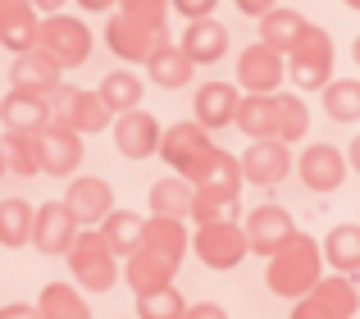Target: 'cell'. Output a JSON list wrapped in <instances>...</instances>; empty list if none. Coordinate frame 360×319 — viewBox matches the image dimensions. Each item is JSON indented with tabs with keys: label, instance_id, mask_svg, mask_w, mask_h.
Instances as JSON below:
<instances>
[{
	"label": "cell",
	"instance_id": "6da1fadb",
	"mask_svg": "<svg viewBox=\"0 0 360 319\" xmlns=\"http://www.w3.org/2000/svg\"><path fill=\"white\" fill-rule=\"evenodd\" d=\"M319 278H324V247H319L315 237H306V233H292L269 256V265H264V283H269V292L283 297V301L306 297Z\"/></svg>",
	"mask_w": 360,
	"mask_h": 319
},
{
	"label": "cell",
	"instance_id": "7a4b0ae2",
	"mask_svg": "<svg viewBox=\"0 0 360 319\" xmlns=\"http://www.w3.org/2000/svg\"><path fill=\"white\" fill-rule=\"evenodd\" d=\"M69 269H73L82 292H110L123 278V265L110 251V242L101 237V228H78V237L69 247Z\"/></svg>",
	"mask_w": 360,
	"mask_h": 319
},
{
	"label": "cell",
	"instance_id": "3957f363",
	"mask_svg": "<svg viewBox=\"0 0 360 319\" xmlns=\"http://www.w3.org/2000/svg\"><path fill=\"white\" fill-rule=\"evenodd\" d=\"M214 151H219V146H214L210 128H201L196 119H183V124L165 128V137H160V160H165L174 174L192 178V183H201V174L210 169Z\"/></svg>",
	"mask_w": 360,
	"mask_h": 319
},
{
	"label": "cell",
	"instance_id": "277c9868",
	"mask_svg": "<svg viewBox=\"0 0 360 319\" xmlns=\"http://www.w3.org/2000/svg\"><path fill=\"white\" fill-rule=\"evenodd\" d=\"M360 311V287L352 274H328L292 301V319H352Z\"/></svg>",
	"mask_w": 360,
	"mask_h": 319
},
{
	"label": "cell",
	"instance_id": "5b68a950",
	"mask_svg": "<svg viewBox=\"0 0 360 319\" xmlns=\"http://www.w3.org/2000/svg\"><path fill=\"white\" fill-rule=\"evenodd\" d=\"M192 251L205 269H238L251 247H246V233L238 219H214V223H196L192 233Z\"/></svg>",
	"mask_w": 360,
	"mask_h": 319
},
{
	"label": "cell",
	"instance_id": "8992f818",
	"mask_svg": "<svg viewBox=\"0 0 360 319\" xmlns=\"http://www.w3.org/2000/svg\"><path fill=\"white\" fill-rule=\"evenodd\" d=\"M37 46L51 51L55 60H60V69H78V64H87V55H91V27L82 23V18H73V14L60 9V14L41 18Z\"/></svg>",
	"mask_w": 360,
	"mask_h": 319
},
{
	"label": "cell",
	"instance_id": "52a82bcc",
	"mask_svg": "<svg viewBox=\"0 0 360 319\" xmlns=\"http://www.w3.org/2000/svg\"><path fill=\"white\" fill-rule=\"evenodd\" d=\"M347 174H352V164H347V151L333 142H310L306 151L297 155V178L306 192L315 196H333L338 187L347 183Z\"/></svg>",
	"mask_w": 360,
	"mask_h": 319
},
{
	"label": "cell",
	"instance_id": "ba28073f",
	"mask_svg": "<svg viewBox=\"0 0 360 319\" xmlns=\"http://www.w3.org/2000/svg\"><path fill=\"white\" fill-rule=\"evenodd\" d=\"M288 82V55L274 51V46L255 41L238 55V87L246 96H274Z\"/></svg>",
	"mask_w": 360,
	"mask_h": 319
},
{
	"label": "cell",
	"instance_id": "9c48e42d",
	"mask_svg": "<svg viewBox=\"0 0 360 319\" xmlns=\"http://www.w3.org/2000/svg\"><path fill=\"white\" fill-rule=\"evenodd\" d=\"M238 160H242V178L251 187H264V192L278 187L288 174H297V155H292V146L278 142V137H255Z\"/></svg>",
	"mask_w": 360,
	"mask_h": 319
},
{
	"label": "cell",
	"instance_id": "30bf717a",
	"mask_svg": "<svg viewBox=\"0 0 360 319\" xmlns=\"http://www.w3.org/2000/svg\"><path fill=\"white\" fill-rule=\"evenodd\" d=\"M110 137H115L119 155L123 160H150L160 155V137H165V128H160V119L150 115V110H128V115H115V124H110Z\"/></svg>",
	"mask_w": 360,
	"mask_h": 319
},
{
	"label": "cell",
	"instance_id": "8fae6325",
	"mask_svg": "<svg viewBox=\"0 0 360 319\" xmlns=\"http://www.w3.org/2000/svg\"><path fill=\"white\" fill-rule=\"evenodd\" d=\"M37 155H41V174L51 178H73L82 164V133H73L69 124L51 119V124L37 133Z\"/></svg>",
	"mask_w": 360,
	"mask_h": 319
},
{
	"label": "cell",
	"instance_id": "7c38bea8",
	"mask_svg": "<svg viewBox=\"0 0 360 319\" xmlns=\"http://www.w3.org/2000/svg\"><path fill=\"white\" fill-rule=\"evenodd\" d=\"M55 119L60 124H69L73 133H105V124H115V115L105 110V100H101V91H82V87H60L55 91Z\"/></svg>",
	"mask_w": 360,
	"mask_h": 319
},
{
	"label": "cell",
	"instance_id": "4fadbf2b",
	"mask_svg": "<svg viewBox=\"0 0 360 319\" xmlns=\"http://www.w3.org/2000/svg\"><path fill=\"white\" fill-rule=\"evenodd\" d=\"M242 233H246L251 256H264V260H269L274 251H278L283 242L297 233V223H292L288 205H251V214L242 219Z\"/></svg>",
	"mask_w": 360,
	"mask_h": 319
},
{
	"label": "cell",
	"instance_id": "5bb4252c",
	"mask_svg": "<svg viewBox=\"0 0 360 319\" xmlns=\"http://www.w3.org/2000/svg\"><path fill=\"white\" fill-rule=\"evenodd\" d=\"M165 41H169L165 27H146V23H137V18H128L123 9L105 23V46L119 55V60H141L146 64Z\"/></svg>",
	"mask_w": 360,
	"mask_h": 319
},
{
	"label": "cell",
	"instance_id": "9a60e30c",
	"mask_svg": "<svg viewBox=\"0 0 360 319\" xmlns=\"http://www.w3.org/2000/svg\"><path fill=\"white\" fill-rule=\"evenodd\" d=\"M78 228L82 223L73 219V210L64 201H46V205H37V219H32V247L41 256H69Z\"/></svg>",
	"mask_w": 360,
	"mask_h": 319
},
{
	"label": "cell",
	"instance_id": "2e32d148",
	"mask_svg": "<svg viewBox=\"0 0 360 319\" xmlns=\"http://www.w3.org/2000/svg\"><path fill=\"white\" fill-rule=\"evenodd\" d=\"M64 205L73 210V219H78L82 228H101L105 214L115 210V187H110L105 178L78 174V178H69V196H64Z\"/></svg>",
	"mask_w": 360,
	"mask_h": 319
},
{
	"label": "cell",
	"instance_id": "e0dca14e",
	"mask_svg": "<svg viewBox=\"0 0 360 319\" xmlns=\"http://www.w3.org/2000/svg\"><path fill=\"white\" fill-rule=\"evenodd\" d=\"M55 119V100L51 96H37V91H9L0 96V124L5 133H41L46 124Z\"/></svg>",
	"mask_w": 360,
	"mask_h": 319
},
{
	"label": "cell",
	"instance_id": "ac0fdd59",
	"mask_svg": "<svg viewBox=\"0 0 360 319\" xmlns=\"http://www.w3.org/2000/svg\"><path fill=\"white\" fill-rule=\"evenodd\" d=\"M60 60H55L51 51H41V46H32V51H23L14 64H9V82H14L18 91H37V96H55L60 91Z\"/></svg>",
	"mask_w": 360,
	"mask_h": 319
},
{
	"label": "cell",
	"instance_id": "d6986e66",
	"mask_svg": "<svg viewBox=\"0 0 360 319\" xmlns=\"http://www.w3.org/2000/svg\"><path fill=\"white\" fill-rule=\"evenodd\" d=\"M174 274H178V265H174V260H165L160 251H150V247H137L132 256H123V283L132 287V297L169 287V283H174Z\"/></svg>",
	"mask_w": 360,
	"mask_h": 319
},
{
	"label": "cell",
	"instance_id": "ffe728a7",
	"mask_svg": "<svg viewBox=\"0 0 360 319\" xmlns=\"http://www.w3.org/2000/svg\"><path fill=\"white\" fill-rule=\"evenodd\" d=\"M37 32H41V18H37L32 0H0V46L14 55L32 51Z\"/></svg>",
	"mask_w": 360,
	"mask_h": 319
},
{
	"label": "cell",
	"instance_id": "44dd1931",
	"mask_svg": "<svg viewBox=\"0 0 360 319\" xmlns=\"http://www.w3.org/2000/svg\"><path fill=\"white\" fill-rule=\"evenodd\" d=\"M196 124L210 128V133H219V128H233V119H238V87L233 82H205V87H196Z\"/></svg>",
	"mask_w": 360,
	"mask_h": 319
},
{
	"label": "cell",
	"instance_id": "7402d4cb",
	"mask_svg": "<svg viewBox=\"0 0 360 319\" xmlns=\"http://www.w3.org/2000/svg\"><path fill=\"white\" fill-rule=\"evenodd\" d=\"M178 46L192 55V64H214V60H224V55H229V27H224L214 14L210 18H192Z\"/></svg>",
	"mask_w": 360,
	"mask_h": 319
},
{
	"label": "cell",
	"instance_id": "603a6c76",
	"mask_svg": "<svg viewBox=\"0 0 360 319\" xmlns=\"http://www.w3.org/2000/svg\"><path fill=\"white\" fill-rule=\"evenodd\" d=\"M141 247L160 251L165 260L183 265V256L192 251V233H187V219H169V214H146V237Z\"/></svg>",
	"mask_w": 360,
	"mask_h": 319
},
{
	"label": "cell",
	"instance_id": "cb8c5ba5",
	"mask_svg": "<svg viewBox=\"0 0 360 319\" xmlns=\"http://www.w3.org/2000/svg\"><path fill=\"white\" fill-rule=\"evenodd\" d=\"M242 183H246V178H242V160H238V155H229V151H214L210 169H205L201 183H196V192L214 196V201H224V205H238Z\"/></svg>",
	"mask_w": 360,
	"mask_h": 319
},
{
	"label": "cell",
	"instance_id": "d4e9b609",
	"mask_svg": "<svg viewBox=\"0 0 360 319\" xmlns=\"http://www.w3.org/2000/svg\"><path fill=\"white\" fill-rule=\"evenodd\" d=\"M150 214H169V219H192V205H196V183L183 174H169L150 187L146 196Z\"/></svg>",
	"mask_w": 360,
	"mask_h": 319
},
{
	"label": "cell",
	"instance_id": "484cf974",
	"mask_svg": "<svg viewBox=\"0 0 360 319\" xmlns=\"http://www.w3.org/2000/svg\"><path fill=\"white\" fill-rule=\"evenodd\" d=\"M192 73H196L192 55H187L183 46H174V41H165V46H160V51L146 60V78L155 82V87H165V91L187 87V82H192Z\"/></svg>",
	"mask_w": 360,
	"mask_h": 319
},
{
	"label": "cell",
	"instance_id": "4316f807",
	"mask_svg": "<svg viewBox=\"0 0 360 319\" xmlns=\"http://www.w3.org/2000/svg\"><path fill=\"white\" fill-rule=\"evenodd\" d=\"M306 133H310L306 96H297V91H274V137L297 146V142H306Z\"/></svg>",
	"mask_w": 360,
	"mask_h": 319
},
{
	"label": "cell",
	"instance_id": "83f0119b",
	"mask_svg": "<svg viewBox=\"0 0 360 319\" xmlns=\"http://www.w3.org/2000/svg\"><path fill=\"white\" fill-rule=\"evenodd\" d=\"M324 265L333 274H360V223H338V228L324 233Z\"/></svg>",
	"mask_w": 360,
	"mask_h": 319
},
{
	"label": "cell",
	"instance_id": "f1b7e54d",
	"mask_svg": "<svg viewBox=\"0 0 360 319\" xmlns=\"http://www.w3.org/2000/svg\"><path fill=\"white\" fill-rule=\"evenodd\" d=\"M101 237L110 242V251L123 260V256H132V251L141 247V237H146V219H141L137 210H110L105 214V223H101Z\"/></svg>",
	"mask_w": 360,
	"mask_h": 319
},
{
	"label": "cell",
	"instance_id": "f546056e",
	"mask_svg": "<svg viewBox=\"0 0 360 319\" xmlns=\"http://www.w3.org/2000/svg\"><path fill=\"white\" fill-rule=\"evenodd\" d=\"M37 311H41V319H91L87 297L73 283H46L37 297Z\"/></svg>",
	"mask_w": 360,
	"mask_h": 319
},
{
	"label": "cell",
	"instance_id": "4dcf8cb0",
	"mask_svg": "<svg viewBox=\"0 0 360 319\" xmlns=\"http://www.w3.org/2000/svg\"><path fill=\"white\" fill-rule=\"evenodd\" d=\"M306 23H310V18L301 14V9H283V5H274L269 14L260 18V41L288 55L292 46H297V37L306 32Z\"/></svg>",
	"mask_w": 360,
	"mask_h": 319
},
{
	"label": "cell",
	"instance_id": "1f68e13d",
	"mask_svg": "<svg viewBox=\"0 0 360 319\" xmlns=\"http://www.w3.org/2000/svg\"><path fill=\"white\" fill-rule=\"evenodd\" d=\"M96 91H101V100H105L110 115H128V110H137V105H141V78H137L132 69H115V73H105Z\"/></svg>",
	"mask_w": 360,
	"mask_h": 319
},
{
	"label": "cell",
	"instance_id": "d6a6232c",
	"mask_svg": "<svg viewBox=\"0 0 360 319\" xmlns=\"http://www.w3.org/2000/svg\"><path fill=\"white\" fill-rule=\"evenodd\" d=\"M32 219L37 210L23 201V196H9V201H0V247H27L32 242Z\"/></svg>",
	"mask_w": 360,
	"mask_h": 319
},
{
	"label": "cell",
	"instance_id": "836d02e7",
	"mask_svg": "<svg viewBox=\"0 0 360 319\" xmlns=\"http://www.w3.org/2000/svg\"><path fill=\"white\" fill-rule=\"evenodd\" d=\"M319 96L333 124H360V78H333Z\"/></svg>",
	"mask_w": 360,
	"mask_h": 319
},
{
	"label": "cell",
	"instance_id": "e575fe53",
	"mask_svg": "<svg viewBox=\"0 0 360 319\" xmlns=\"http://www.w3.org/2000/svg\"><path fill=\"white\" fill-rule=\"evenodd\" d=\"M233 128L246 133V142H255V137H274V96H242Z\"/></svg>",
	"mask_w": 360,
	"mask_h": 319
},
{
	"label": "cell",
	"instance_id": "d590c367",
	"mask_svg": "<svg viewBox=\"0 0 360 319\" xmlns=\"http://www.w3.org/2000/svg\"><path fill=\"white\" fill-rule=\"evenodd\" d=\"M0 155H5L9 174H41V155H37V133H5L0 137Z\"/></svg>",
	"mask_w": 360,
	"mask_h": 319
},
{
	"label": "cell",
	"instance_id": "8d00e7d4",
	"mask_svg": "<svg viewBox=\"0 0 360 319\" xmlns=\"http://www.w3.org/2000/svg\"><path fill=\"white\" fill-rule=\"evenodd\" d=\"M187 315V301L174 283L160 287V292H141L137 297V319H183Z\"/></svg>",
	"mask_w": 360,
	"mask_h": 319
},
{
	"label": "cell",
	"instance_id": "74e56055",
	"mask_svg": "<svg viewBox=\"0 0 360 319\" xmlns=\"http://www.w3.org/2000/svg\"><path fill=\"white\" fill-rule=\"evenodd\" d=\"M119 9L128 18H137V23H146V27H165L174 0H119Z\"/></svg>",
	"mask_w": 360,
	"mask_h": 319
},
{
	"label": "cell",
	"instance_id": "f35d334b",
	"mask_svg": "<svg viewBox=\"0 0 360 319\" xmlns=\"http://www.w3.org/2000/svg\"><path fill=\"white\" fill-rule=\"evenodd\" d=\"M214 5H219V0H174V9L187 18V23H192V18H210Z\"/></svg>",
	"mask_w": 360,
	"mask_h": 319
},
{
	"label": "cell",
	"instance_id": "ab89813d",
	"mask_svg": "<svg viewBox=\"0 0 360 319\" xmlns=\"http://www.w3.org/2000/svg\"><path fill=\"white\" fill-rule=\"evenodd\" d=\"M183 319H229V311L219 301H196V306H187Z\"/></svg>",
	"mask_w": 360,
	"mask_h": 319
},
{
	"label": "cell",
	"instance_id": "60d3db41",
	"mask_svg": "<svg viewBox=\"0 0 360 319\" xmlns=\"http://www.w3.org/2000/svg\"><path fill=\"white\" fill-rule=\"evenodd\" d=\"M0 319H41V311L32 301H9V306H0Z\"/></svg>",
	"mask_w": 360,
	"mask_h": 319
},
{
	"label": "cell",
	"instance_id": "b9f144b4",
	"mask_svg": "<svg viewBox=\"0 0 360 319\" xmlns=\"http://www.w3.org/2000/svg\"><path fill=\"white\" fill-rule=\"evenodd\" d=\"M233 5H238L242 14H251V18H264L274 5H278V0H233Z\"/></svg>",
	"mask_w": 360,
	"mask_h": 319
},
{
	"label": "cell",
	"instance_id": "7bdbcfd3",
	"mask_svg": "<svg viewBox=\"0 0 360 319\" xmlns=\"http://www.w3.org/2000/svg\"><path fill=\"white\" fill-rule=\"evenodd\" d=\"M347 164H352V174H360V133L352 137V146H347Z\"/></svg>",
	"mask_w": 360,
	"mask_h": 319
},
{
	"label": "cell",
	"instance_id": "ee69618b",
	"mask_svg": "<svg viewBox=\"0 0 360 319\" xmlns=\"http://www.w3.org/2000/svg\"><path fill=\"white\" fill-rule=\"evenodd\" d=\"M32 5H37V9H41V14H60V9H64V5H69V0H32Z\"/></svg>",
	"mask_w": 360,
	"mask_h": 319
},
{
	"label": "cell",
	"instance_id": "f6af8a7d",
	"mask_svg": "<svg viewBox=\"0 0 360 319\" xmlns=\"http://www.w3.org/2000/svg\"><path fill=\"white\" fill-rule=\"evenodd\" d=\"M78 5H82V9H91V14H101V9H115L119 0H78Z\"/></svg>",
	"mask_w": 360,
	"mask_h": 319
},
{
	"label": "cell",
	"instance_id": "bcb514c9",
	"mask_svg": "<svg viewBox=\"0 0 360 319\" xmlns=\"http://www.w3.org/2000/svg\"><path fill=\"white\" fill-rule=\"evenodd\" d=\"M352 60H356V69H360V37L352 41Z\"/></svg>",
	"mask_w": 360,
	"mask_h": 319
},
{
	"label": "cell",
	"instance_id": "7dc6e473",
	"mask_svg": "<svg viewBox=\"0 0 360 319\" xmlns=\"http://www.w3.org/2000/svg\"><path fill=\"white\" fill-rule=\"evenodd\" d=\"M338 5H347V9H360V0H338Z\"/></svg>",
	"mask_w": 360,
	"mask_h": 319
},
{
	"label": "cell",
	"instance_id": "c3c4849f",
	"mask_svg": "<svg viewBox=\"0 0 360 319\" xmlns=\"http://www.w3.org/2000/svg\"><path fill=\"white\" fill-rule=\"evenodd\" d=\"M0 174H5V155H0Z\"/></svg>",
	"mask_w": 360,
	"mask_h": 319
}]
</instances>
